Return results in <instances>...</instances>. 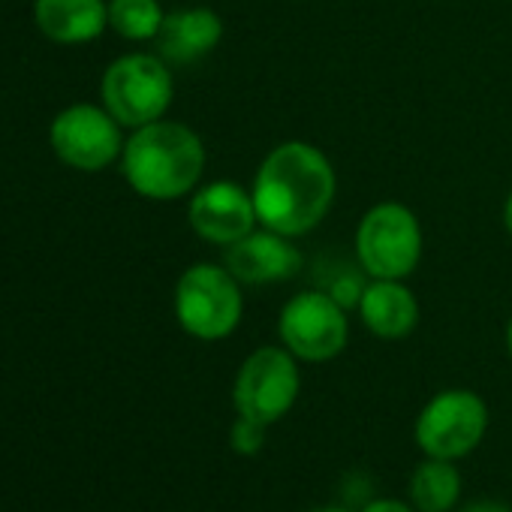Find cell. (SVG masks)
Masks as SVG:
<instances>
[{
    "label": "cell",
    "instance_id": "cell-15",
    "mask_svg": "<svg viewBox=\"0 0 512 512\" xmlns=\"http://www.w3.org/2000/svg\"><path fill=\"white\" fill-rule=\"evenodd\" d=\"M407 497L416 512H452L461 500V473L455 461L425 458L410 476Z\"/></svg>",
    "mask_w": 512,
    "mask_h": 512
},
{
    "label": "cell",
    "instance_id": "cell-5",
    "mask_svg": "<svg viewBox=\"0 0 512 512\" xmlns=\"http://www.w3.org/2000/svg\"><path fill=\"white\" fill-rule=\"evenodd\" d=\"M299 389V359L287 347H260L241 362L235 374L232 407L238 416L275 425L293 410V404L299 401Z\"/></svg>",
    "mask_w": 512,
    "mask_h": 512
},
{
    "label": "cell",
    "instance_id": "cell-9",
    "mask_svg": "<svg viewBox=\"0 0 512 512\" xmlns=\"http://www.w3.org/2000/svg\"><path fill=\"white\" fill-rule=\"evenodd\" d=\"M52 148L67 166L97 172L121 154V124L109 109L70 106L52 124Z\"/></svg>",
    "mask_w": 512,
    "mask_h": 512
},
{
    "label": "cell",
    "instance_id": "cell-18",
    "mask_svg": "<svg viewBox=\"0 0 512 512\" xmlns=\"http://www.w3.org/2000/svg\"><path fill=\"white\" fill-rule=\"evenodd\" d=\"M362 512H416V506L407 500H398V497H377V500L365 503Z\"/></svg>",
    "mask_w": 512,
    "mask_h": 512
},
{
    "label": "cell",
    "instance_id": "cell-21",
    "mask_svg": "<svg viewBox=\"0 0 512 512\" xmlns=\"http://www.w3.org/2000/svg\"><path fill=\"white\" fill-rule=\"evenodd\" d=\"M506 350H509V356H512V320H509V326H506Z\"/></svg>",
    "mask_w": 512,
    "mask_h": 512
},
{
    "label": "cell",
    "instance_id": "cell-1",
    "mask_svg": "<svg viewBox=\"0 0 512 512\" xmlns=\"http://www.w3.org/2000/svg\"><path fill=\"white\" fill-rule=\"evenodd\" d=\"M250 196L266 229L299 238L329 214L335 169L317 145L284 142L256 169Z\"/></svg>",
    "mask_w": 512,
    "mask_h": 512
},
{
    "label": "cell",
    "instance_id": "cell-13",
    "mask_svg": "<svg viewBox=\"0 0 512 512\" xmlns=\"http://www.w3.org/2000/svg\"><path fill=\"white\" fill-rule=\"evenodd\" d=\"M359 317L383 341L407 338L419 323V302L401 281H371L359 299Z\"/></svg>",
    "mask_w": 512,
    "mask_h": 512
},
{
    "label": "cell",
    "instance_id": "cell-7",
    "mask_svg": "<svg viewBox=\"0 0 512 512\" xmlns=\"http://www.w3.org/2000/svg\"><path fill=\"white\" fill-rule=\"evenodd\" d=\"M172 76L163 58L127 55L103 76V103L124 127H145L163 118L172 103Z\"/></svg>",
    "mask_w": 512,
    "mask_h": 512
},
{
    "label": "cell",
    "instance_id": "cell-11",
    "mask_svg": "<svg viewBox=\"0 0 512 512\" xmlns=\"http://www.w3.org/2000/svg\"><path fill=\"white\" fill-rule=\"evenodd\" d=\"M256 223L260 217H256L253 196L232 181H214L190 199V226L211 244L229 247L253 232Z\"/></svg>",
    "mask_w": 512,
    "mask_h": 512
},
{
    "label": "cell",
    "instance_id": "cell-14",
    "mask_svg": "<svg viewBox=\"0 0 512 512\" xmlns=\"http://www.w3.org/2000/svg\"><path fill=\"white\" fill-rule=\"evenodd\" d=\"M37 28L55 43H88L97 40L109 25L106 0H37Z\"/></svg>",
    "mask_w": 512,
    "mask_h": 512
},
{
    "label": "cell",
    "instance_id": "cell-2",
    "mask_svg": "<svg viewBox=\"0 0 512 512\" xmlns=\"http://www.w3.org/2000/svg\"><path fill=\"white\" fill-rule=\"evenodd\" d=\"M205 169L202 139L178 121L139 127L124 145V178L145 199H178L196 187Z\"/></svg>",
    "mask_w": 512,
    "mask_h": 512
},
{
    "label": "cell",
    "instance_id": "cell-17",
    "mask_svg": "<svg viewBox=\"0 0 512 512\" xmlns=\"http://www.w3.org/2000/svg\"><path fill=\"white\" fill-rule=\"evenodd\" d=\"M266 431H269V425L235 413V422H232V431H229V443H232V449L238 455H256V452L263 449V443H266Z\"/></svg>",
    "mask_w": 512,
    "mask_h": 512
},
{
    "label": "cell",
    "instance_id": "cell-20",
    "mask_svg": "<svg viewBox=\"0 0 512 512\" xmlns=\"http://www.w3.org/2000/svg\"><path fill=\"white\" fill-rule=\"evenodd\" d=\"M503 223H506V229H509V235H512V193H509V199H506V205H503Z\"/></svg>",
    "mask_w": 512,
    "mask_h": 512
},
{
    "label": "cell",
    "instance_id": "cell-3",
    "mask_svg": "<svg viewBox=\"0 0 512 512\" xmlns=\"http://www.w3.org/2000/svg\"><path fill=\"white\" fill-rule=\"evenodd\" d=\"M244 314L241 281L214 263L190 266L175 287V317L196 341L229 338Z\"/></svg>",
    "mask_w": 512,
    "mask_h": 512
},
{
    "label": "cell",
    "instance_id": "cell-10",
    "mask_svg": "<svg viewBox=\"0 0 512 512\" xmlns=\"http://www.w3.org/2000/svg\"><path fill=\"white\" fill-rule=\"evenodd\" d=\"M305 263L302 250L293 244L290 235H281L275 229L247 232L235 244L226 247V269L241 284H281L299 275Z\"/></svg>",
    "mask_w": 512,
    "mask_h": 512
},
{
    "label": "cell",
    "instance_id": "cell-16",
    "mask_svg": "<svg viewBox=\"0 0 512 512\" xmlns=\"http://www.w3.org/2000/svg\"><path fill=\"white\" fill-rule=\"evenodd\" d=\"M163 19L166 16L157 0H112L109 4V25L124 40H154Z\"/></svg>",
    "mask_w": 512,
    "mask_h": 512
},
{
    "label": "cell",
    "instance_id": "cell-19",
    "mask_svg": "<svg viewBox=\"0 0 512 512\" xmlns=\"http://www.w3.org/2000/svg\"><path fill=\"white\" fill-rule=\"evenodd\" d=\"M458 512H512V509L503 506V503H497V500H476V503L461 506Z\"/></svg>",
    "mask_w": 512,
    "mask_h": 512
},
{
    "label": "cell",
    "instance_id": "cell-6",
    "mask_svg": "<svg viewBox=\"0 0 512 512\" xmlns=\"http://www.w3.org/2000/svg\"><path fill=\"white\" fill-rule=\"evenodd\" d=\"M488 431V407L470 389H446L437 392L416 416L413 437L425 458L461 461Z\"/></svg>",
    "mask_w": 512,
    "mask_h": 512
},
{
    "label": "cell",
    "instance_id": "cell-8",
    "mask_svg": "<svg viewBox=\"0 0 512 512\" xmlns=\"http://www.w3.org/2000/svg\"><path fill=\"white\" fill-rule=\"evenodd\" d=\"M278 335L299 362H329L347 347V308H341L326 290H305L284 305Z\"/></svg>",
    "mask_w": 512,
    "mask_h": 512
},
{
    "label": "cell",
    "instance_id": "cell-4",
    "mask_svg": "<svg viewBox=\"0 0 512 512\" xmlns=\"http://www.w3.org/2000/svg\"><path fill=\"white\" fill-rule=\"evenodd\" d=\"M422 256V229L416 214L401 202L374 205L356 229V260L368 278L404 281Z\"/></svg>",
    "mask_w": 512,
    "mask_h": 512
},
{
    "label": "cell",
    "instance_id": "cell-12",
    "mask_svg": "<svg viewBox=\"0 0 512 512\" xmlns=\"http://www.w3.org/2000/svg\"><path fill=\"white\" fill-rule=\"evenodd\" d=\"M223 37V22L217 13L205 7L178 10L163 19L157 40V52L166 64H196L202 61Z\"/></svg>",
    "mask_w": 512,
    "mask_h": 512
},
{
    "label": "cell",
    "instance_id": "cell-22",
    "mask_svg": "<svg viewBox=\"0 0 512 512\" xmlns=\"http://www.w3.org/2000/svg\"><path fill=\"white\" fill-rule=\"evenodd\" d=\"M311 512H350V509H341V506H323V509H311Z\"/></svg>",
    "mask_w": 512,
    "mask_h": 512
}]
</instances>
